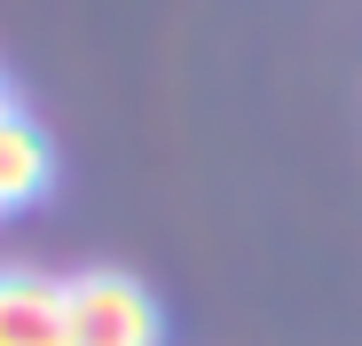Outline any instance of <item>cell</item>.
Masks as SVG:
<instances>
[{"label":"cell","mask_w":362,"mask_h":346,"mask_svg":"<svg viewBox=\"0 0 362 346\" xmlns=\"http://www.w3.org/2000/svg\"><path fill=\"white\" fill-rule=\"evenodd\" d=\"M64 330L71 346H165V315L150 299V283H134L127 268L64 275Z\"/></svg>","instance_id":"obj_1"},{"label":"cell","mask_w":362,"mask_h":346,"mask_svg":"<svg viewBox=\"0 0 362 346\" xmlns=\"http://www.w3.org/2000/svg\"><path fill=\"white\" fill-rule=\"evenodd\" d=\"M0 346H71V330H64V275L0 268Z\"/></svg>","instance_id":"obj_2"},{"label":"cell","mask_w":362,"mask_h":346,"mask_svg":"<svg viewBox=\"0 0 362 346\" xmlns=\"http://www.w3.org/2000/svg\"><path fill=\"white\" fill-rule=\"evenodd\" d=\"M47 173H55L47 134L24 119V110H8V119H0V213L40 205V197H47Z\"/></svg>","instance_id":"obj_3"},{"label":"cell","mask_w":362,"mask_h":346,"mask_svg":"<svg viewBox=\"0 0 362 346\" xmlns=\"http://www.w3.org/2000/svg\"><path fill=\"white\" fill-rule=\"evenodd\" d=\"M8 110H16V95H8V79H0V119H8Z\"/></svg>","instance_id":"obj_4"}]
</instances>
